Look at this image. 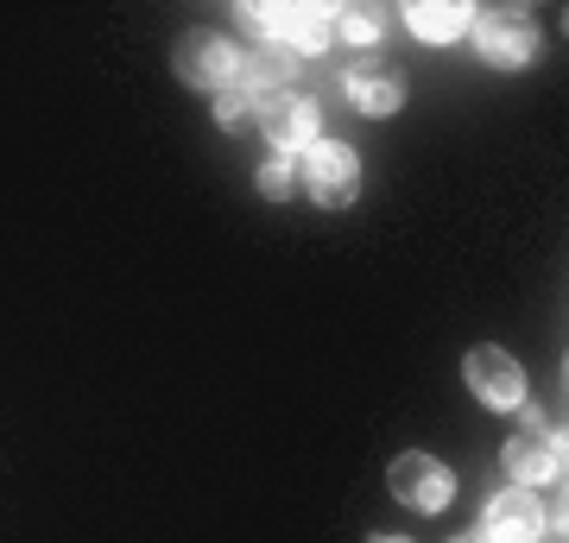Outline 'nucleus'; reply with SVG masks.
<instances>
[{"label":"nucleus","instance_id":"obj_3","mask_svg":"<svg viewBox=\"0 0 569 543\" xmlns=\"http://www.w3.org/2000/svg\"><path fill=\"white\" fill-rule=\"evenodd\" d=\"M462 380L488 411H519L526 404V373H519V361H512L507 348H468Z\"/></svg>","mask_w":569,"mask_h":543},{"label":"nucleus","instance_id":"obj_15","mask_svg":"<svg viewBox=\"0 0 569 543\" xmlns=\"http://www.w3.org/2000/svg\"><path fill=\"white\" fill-rule=\"evenodd\" d=\"M266 13H272V7H234V20H241L253 39H266Z\"/></svg>","mask_w":569,"mask_h":543},{"label":"nucleus","instance_id":"obj_12","mask_svg":"<svg viewBox=\"0 0 569 543\" xmlns=\"http://www.w3.org/2000/svg\"><path fill=\"white\" fill-rule=\"evenodd\" d=\"M272 101H279L272 89H260L253 77H234V82L222 89V95H216V114H222V127H241L247 114H266Z\"/></svg>","mask_w":569,"mask_h":543},{"label":"nucleus","instance_id":"obj_1","mask_svg":"<svg viewBox=\"0 0 569 543\" xmlns=\"http://www.w3.org/2000/svg\"><path fill=\"white\" fill-rule=\"evenodd\" d=\"M468 39H475V51H481L493 70H519V63L538 51V20H531L526 7H481V13L468 20Z\"/></svg>","mask_w":569,"mask_h":543},{"label":"nucleus","instance_id":"obj_17","mask_svg":"<svg viewBox=\"0 0 569 543\" xmlns=\"http://www.w3.org/2000/svg\"><path fill=\"white\" fill-rule=\"evenodd\" d=\"M449 543H481V537H449Z\"/></svg>","mask_w":569,"mask_h":543},{"label":"nucleus","instance_id":"obj_4","mask_svg":"<svg viewBox=\"0 0 569 543\" xmlns=\"http://www.w3.org/2000/svg\"><path fill=\"white\" fill-rule=\"evenodd\" d=\"M305 190H310V202H323V209H348L355 190H361V164H355V152L336 145V140H317L305 152Z\"/></svg>","mask_w":569,"mask_h":543},{"label":"nucleus","instance_id":"obj_13","mask_svg":"<svg viewBox=\"0 0 569 543\" xmlns=\"http://www.w3.org/2000/svg\"><path fill=\"white\" fill-rule=\"evenodd\" d=\"M380 26H387V13L380 7H342V13H329V32L342 44H380Z\"/></svg>","mask_w":569,"mask_h":543},{"label":"nucleus","instance_id":"obj_9","mask_svg":"<svg viewBox=\"0 0 569 543\" xmlns=\"http://www.w3.org/2000/svg\"><path fill=\"white\" fill-rule=\"evenodd\" d=\"M266 140H272V159H291V152H310L317 145V101L310 95H279L260 114Z\"/></svg>","mask_w":569,"mask_h":543},{"label":"nucleus","instance_id":"obj_14","mask_svg":"<svg viewBox=\"0 0 569 543\" xmlns=\"http://www.w3.org/2000/svg\"><path fill=\"white\" fill-rule=\"evenodd\" d=\"M291 190H298V171H291V159H266V164H260V197L284 202Z\"/></svg>","mask_w":569,"mask_h":543},{"label":"nucleus","instance_id":"obj_11","mask_svg":"<svg viewBox=\"0 0 569 543\" xmlns=\"http://www.w3.org/2000/svg\"><path fill=\"white\" fill-rule=\"evenodd\" d=\"M468 13L462 0H411L406 7V26H411V39H425V44H456L468 32Z\"/></svg>","mask_w":569,"mask_h":543},{"label":"nucleus","instance_id":"obj_7","mask_svg":"<svg viewBox=\"0 0 569 543\" xmlns=\"http://www.w3.org/2000/svg\"><path fill=\"white\" fill-rule=\"evenodd\" d=\"M545 537V512H538V500L531 493H493L488 505H481V543H538Z\"/></svg>","mask_w":569,"mask_h":543},{"label":"nucleus","instance_id":"obj_10","mask_svg":"<svg viewBox=\"0 0 569 543\" xmlns=\"http://www.w3.org/2000/svg\"><path fill=\"white\" fill-rule=\"evenodd\" d=\"M348 101L361 108V114H373V121H387V114H399L406 108V82L392 77V70H380V63H361V70H348Z\"/></svg>","mask_w":569,"mask_h":543},{"label":"nucleus","instance_id":"obj_8","mask_svg":"<svg viewBox=\"0 0 569 543\" xmlns=\"http://www.w3.org/2000/svg\"><path fill=\"white\" fill-rule=\"evenodd\" d=\"M500 462H507L512 486H550V481H563V436L526 430V436H512V443L500 449Z\"/></svg>","mask_w":569,"mask_h":543},{"label":"nucleus","instance_id":"obj_16","mask_svg":"<svg viewBox=\"0 0 569 543\" xmlns=\"http://www.w3.org/2000/svg\"><path fill=\"white\" fill-rule=\"evenodd\" d=\"M373 543H411V537H392V531H380V537H373Z\"/></svg>","mask_w":569,"mask_h":543},{"label":"nucleus","instance_id":"obj_6","mask_svg":"<svg viewBox=\"0 0 569 543\" xmlns=\"http://www.w3.org/2000/svg\"><path fill=\"white\" fill-rule=\"evenodd\" d=\"M266 44H279V51H291V58L329 51V44H336L329 7H272V13H266Z\"/></svg>","mask_w":569,"mask_h":543},{"label":"nucleus","instance_id":"obj_2","mask_svg":"<svg viewBox=\"0 0 569 543\" xmlns=\"http://www.w3.org/2000/svg\"><path fill=\"white\" fill-rule=\"evenodd\" d=\"M387 486H392V500H406L411 512H443V505L456 500L449 467L437 462V455H425V449H406V455L387 467Z\"/></svg>","mask_w":569,"mask_h":543},{"label":"nucleus","instance_id":"obj_5","mask_svg":"<svg viewBox=\"0 0 569 543\" xmlns=\"http://www.w3.org/2000/svg\"><path fill=\"white\" fill-rule=\"evenodd\" d=\"M178 77H183V89L222 95L228 82L241 77V58H234V44L216 39V32H190V39H178Z\"/></svg>","mask_w":569,"mask_h":543}]
</instances>
